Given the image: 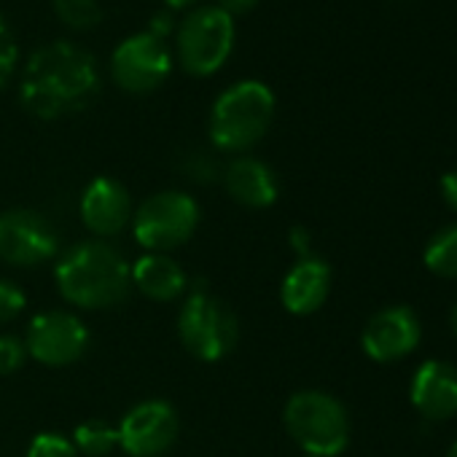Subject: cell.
Here are the masks:
<instances>
[{"instance_id":"9","label":"cell","mask_w":457,"mask_h":457,"mask_svg":"<svg viewBox=\"0 0 457 457\" xmlns=\"http://www.w3.org/2000/svg\"><path fill=\"white\" fill-rule=\"evenodd\" d=\"M57 253V232L36 210L0 212V259L14 267H36Z\"/></svg>"},{"instance_id":"2","label":"cell","mask_w":457,"mask_h":457,"mask_svg":"<svg viewBox=\"0 0 457 457\" xmlns=\"http://www.w3.org/2000/svg\"><path fill=\"white\" fill-rule=\"evenodd\" d=\"M129 280L127 259L108 243H81L57 264L60 294L84 310L119 304L129 291Z\"/></svg>"},{"instance_id":"10","label":"cell","mask_w":457,"mask_h":457,"mask_svg":"<svg viewBox=\"0 0 457 457\" xmlns=\"http://www.w3.org/2000/svg\"><path fill=\"white\" fill-rule=\"evenodd\" d=\"M87 345H89V331L76 315L44 312L33 318L28 328L25 350L46 366H65L79 361Z\"/></svg>"},{"instance_id":"27","label":"cell","mask_w":457,"mask_h":457,"mask_svg":"<svg viewBox=\"0 0 457 457\" xmlns=\"http://www.w3.org/2000/svg\"><path fill=\"white\" fill-rule=\"evenodd\" d=\"M259 0H220V9L228 17H237V14H248L251 9H256Z\"/></svg>"},{"instance_id":"15","label":"cell","mask_w":457,"mask_h":457,"mask_svg":"<svg viewBox=\"0 0 457 457\" xmlns=\"http://www.w3.org/2000/svg\"><path fill=\"white\" fill-rule=\"evenodd\" d=\"M331 291V270L320 259H302L283 280L280 299L294 315H310L323 307Z\"/></svg>"},{"instance_id":"28","label":"cell","mask_w":457,"mask_h":457,"mask_svg":"<svg viewBox=\"0 0 457 457\" xmlns=\"http://www.w3.org/2000/svg\"><path fill=\"white\" fill-rule=\"evenodd\" d=\"M291 245L296 248V253H299L302 259H310V235L304 232L302 226H296L294 232H291Z\"/></svg>"},{"instance_id":"6","label":"cell","mask_w":457,"mask_h":457,"mask_svg":"<svg viewBox=\"0 0 457 457\" xmlns=\"http://www.w3.org/2000/svg\"><path fill=\"white\" fill-rule=\"evenodd\" d=\"M199 223L196 202L183 191L148 196L135 212V240L148 251H172L183 245Z\"/></svg>"},{"instance_id":"16","label":"cell","mask_w":457,"mask_h":457,"mask_svg":"<svg viewBox=\"0 0 457 457\" xmlns=\"http://www.w3.org/2000/svg\"><path fill=\"white\" fill-rule=\"evenodd\" d=\"M223 183L232 199H237L245 207H270L280 194L278 178L270 170V164L253 156H240L228 164Z\"/></svg>"},{"instance_id":"21","label":"cell","mask_w":457,"mask_h":457,"mask_svg":"<svg viewBox=\"0 0 457 457\" xmlns=\"http://www.w3.org/2000/svg\"><path fill=\"white\" fill-rule=\"evenodd\" d=\"M17 62H20V46H17L14 30L6 22V17L0 14V87L14 76Z\"/></svg>"},{"instance_id":"7","label":"cell","mask_w":457,"mask_h":457,"mask_svg":"<svg viewBox=\"0 0 457 457\" xmlns=\"http://www.w3.org/2000/svg\"><path fill=\"white\" fill-rule=\"evenodd\" d=\"M178 334L183 347L199 361H220L237 345V320L218 299L194 294L178 318Z\"/></svg>"},{"instance_id":"11","label":"cell","mask_w":457,"mask_h":457,"mask_svg":"<svg viewBox=\"0 0 457 457\" xmlns=\"http://www.w3.org/2000/svg\"><path fill=\"white\" fill-rule=\"evenodd\" d=\"M178 436V417L167 401L132 406L119 425V444L132 457H159Z\"/></svg>"},{"instance_id":"17","label":"cell","mask_w":457,"mask_h":457,"mask_svg":"<svg viewBox=\"0 0 457 457\" xmlns=\"http://www.w3.org/2000/svg\"><path fill=\"white\" fill-rule=\"evenodd\" d=\"M132 280L135 286L154 302H172L183 294L186 288V275L183 270L167 259V256H143L135 270H132Z\"/></svg>"},{"instance_id":"30","label":"cell","mask_w":457,"mask_h":457,"mask_svg":"<svg viewBox=\"0 0 457 457\" xmlns=\"http://www.w3.org/2000/svg\"><path fill=\"white\" fill-rule=\"evenodd\" d=\"M449 326H452V334L457 337V304H454L452 312H449Z\"/></svg>"},{"instance_id":"31","label":"cell","mask_w":457,"mask_h":457,"mask_svg":"<svg viewBox=\"0 0 457 457\" xmlns=\"http://www.w3.org/2000/svg\"><path fill=\"white\" fill-rule=\"evenodd\" d=\"M446 457H457V441L452 444V449H449V454H446Z\"/></svg>"},{"instance_id":"8","label":"cell","mask_w":457,"mask_h":457,"mask_svg":"<svg viewBox=\"0 0 457 457\" xmlns=\"http://www.w3.org/2000/svg\"><path fill=\"white\" fill-rule=\"evenodd\" d=\"M170 71L172 54L167 44L151 36L148 30L124 38L111 57L113 81L129 95H148L159 89L167 81Z\"/></svg>"},{"instance_id":"20","label":"cell","mask_w":457,"mask_h":457,"mask_svg":"<svg viewBox=\"0 0 457 457\" xmlns=\"http://www.w3.org/2000/svg\"><path fill=\"white\" fill-rule=\"evenodd\" d=\"M54 12L71 30H89L103 20L100 0H54Z\"/></svg>"},{"instance_id":"3","label":"cell","mask_w":457,"mask_h":457,"mask_svg":"<svg viewBox=\"0 0 457 457\" xmlns=\"http://www.w3.org/2000/svg\"><path fill=\"white\" fill-rule=\"evenodd\" d=\"M275 116V95L262 81L232 84L212 103L210 140L220 151H248L270 129Z\"/></svg>"},{"instance_id":"19","label":"cell","mask_w":457,"mask_h":457,"mask_svg":"<svg viewBox=\"0 0 457 457\" xmlns=\"http://www.w3.org/2000/svg\"><path fill=\"white\" fill-rule=\"evenodd\" d=\"M73 438H76L73 446H79L84 454L103 457L119 444V428H111L108 422H100V420H89L76 428Z\"/></svg>"},{"instance_id":"1","label":"cell","mask_w":457,"mask_h":457,"mask_svg":"<svg viewBox=\"0 0 457 457\" xmlns=\"http://www.w3.org/2000/svg\"><path fill=\"white\" fill-rule=\"evenodd\" d=\"M97 89L100 73L95 57L79 44L54 41L30 57L20 97L33 116L52 121L89 105Z\"/></svg>"},{"instance_id":"4","label":"cell","mask_w":457,"mask_h":457,"mask_svg":"<svg viewBox=\"0 0 457 457\" xmlns=\"http://www.w3.org/2000/svg\"><path fill=\"white\" fill-rule=\"evenodd\" d=\"M286 428L310 457H337L350 441L345 406L320 390H302L286 403Z\"/></svg>"},{"instance_id":"14","label":"cell","mask_w":457,"mask_h":457,"mask_svg":"<svg viewBox=\"0 0 457 457\" xmlns=\"http://www.w3.org/2000/svg\"><path fill=\"white\" fill-rule=\"evenodd\" d=\"M132 212V202L127 188L113 178H95L81 196V218L87 228L100 237L119 235L127 226Z\"/></svg>"},{"instance_id":"12","label":"cell","mask_w":457,"mask_h":457,"mask_svg":"<svg viewBox=\"0 0 457 457\" xmlns=\"http://www.w3.org/2000/svg\"><path fill=\"white\" fill-rule=\"evenodd\" d=\"M363 353L377 363H393L420 345V320L409 307L379 310L361 334Z\"/></svg>"},{"instance_id":"25","label":"cell","mask_w":457,"mask_h":457,"mask_svg":"<svg viewBox=\"0 0 457 457\" xmlns=\"http://www.w3.org/2000/svg\"><path fill=\"white\" fill-rule=\"evenodd\" d=\"M172 28H175V22H172V14H170V12H159V14H154L148 33H151V36H156L159 41H164V38L172 33Z\"/></svg>"},{"instance_id":"18","label":"cell","mask_w":457,"mask_h":457,"mask_svg":"<svg viewBox=\"0 0 457 457\" xmlns=\"http://www.w3.org/2000/svg\"><path fill=\"white\" fill-rule=\"evenodd\" d=\"M422 262L436 278L457 280V223L446 226L428 243Z\"/></svg>"},{"instance_id":"22","label":"cell","mask_w":457,"mask_h":457,"mask_svg":"<svg viewBox=\"0 0 457 457\" xmlns=\"http://www.w3.org/2000/svg\"><path fill=\"white\" fill-rule=\"evenodd\" d=\"M28 457H76V446L60 433H38L30 441Z\"/></svg>"},{"instance_id":"24","label":"cell","mask_w":457,"mask_h":457,"mask_svg":"<svg viewBox=\"0 0 457 457\" xmlns=\"http://www.w3.org/2000/svg\"><path fill=\"white\" fill-rule=\"evenodd\" d=\"M25 353L17 337H0V374H14L25 363Z\"/></svg>"},{"instance_id":"29","label":"cell","mask_w":457,"mask_h":457,"mask_svg":"<svg viewBox=\"0 0 457 457\" xmlns=\"http://www.w3.org/2000/svg\"><path fill=\"white\" fill-rule=\"evenodd\" d=\"M194 4V0H164V6L170 9V12H178V9H188Z\"/></svg>"},{"instance_id":"13","label":"cell","mask_w":457,"mask_h":457,"mask_svg":"<svg viewBox=\"0 0 457 457\" xmlns=\"http://www.w3.org/2000/svg\"><path fill=\"white\" fill-rule=\"evenodd\" d=\"M411 403L425 420H449L457 414V366L425 361L411 377Z\"/></svg>"},{"instance_id":"5","label":"cell","mask_w":457,"mask_h":457,"mask_svg":"<svg viewBox=\"0 0 457 457\" xmlns=\"http://www.w3.org/2000/svg\"><path fill=\"white\" fill-rule=\"evenodd\" d=\"M178 62L191 76L218 73L235 49V17H228L220 6L194 9L175 36Z\"/></svg>"},{"instance_id":"23","label":"cell","mask_w":457,"mask_h":457,"mask_svg":"<svg viewBox=\"0 0 457 457\" xmlns=\"http://www.w3.org/2000/svg\"><path fill=\"white\" fill-rule=\"evenodd\" d=\"M25 304H28V299L14 283L0 280V323L14 320L25 310Z\"/></svg>"},{"instance_id":"26","label":"cell","mask_w":457,"mask_h":457,"mask_svg":"<svg viewBox=\"0 0 457 457\" xmlns=\"http://www.w3.org/2000/svg\"><path fill=\"white\" fill-rule=\"evenodd\" d=\"M441 196L457 212V170H452L441 178Z\"/></svg>"}]
</instances>
